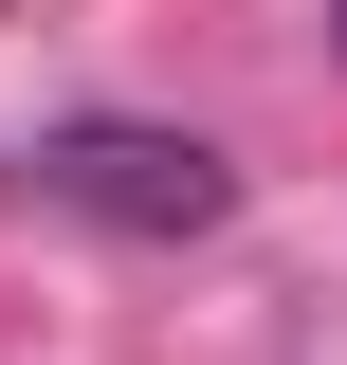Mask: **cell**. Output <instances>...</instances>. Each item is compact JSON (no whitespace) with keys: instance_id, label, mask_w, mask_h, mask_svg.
<instances>
[{"instance_id":"obj_1","label":"cell","mask_w":347,"mask_h":365,"mask_svg":"<svg viewBox=\"0 0 347 365\" xmlns=\"http://www.w3.org/2000/svg\"><path fill=\"white\" fill-rule=\"evenodd\" d=\"M19 182H37L55 220H91V237H219V220H238V165H219L201 128H129V110L37 128Z\"/></svg>"},{"instance_id":"obj_2","label":"cell","mask_w":347,"mask_h":365,"mask_svg":"<svg viewBox=\"0 0 347 365\" xmlns=\"http://www.w3.org/2000/svg\"><path fill=\"white\" fill-rule=\"evenodd\" d=\"M329 73H347V0H329Z\"/></svg>"}]
</instances>
